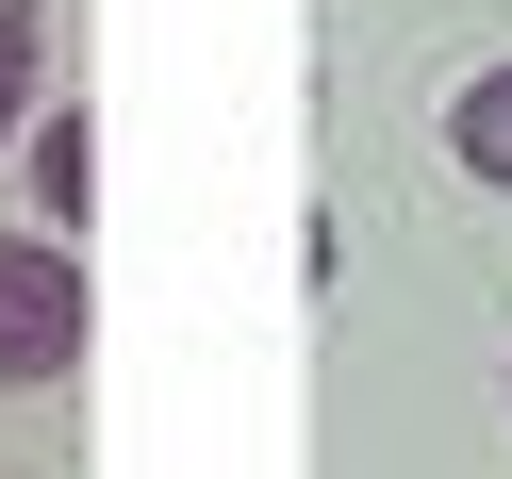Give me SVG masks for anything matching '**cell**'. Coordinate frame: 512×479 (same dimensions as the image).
<instances>
[{"label":"cell","instance_id":"obj_1","mask_svg":"<svg viewBox=\"0 0 512 479\" xmlns=\"http://www.w3.org/2000/svg\"><path fill=\"white\" fill-rule=\"evenodd\" d=\"M83 331H100V298H83V248L0 232V397L67 380V364H83Z\"/></svg>","mask_w":512,"mask_h":479},{"label":"cell","instance_id":"obj_2","mask_svg":"<svg viewBox=\"0 0 512 479\" xmlns=\"http://www.w3.org/2000/svg\"><path fill=\"white\" fill-rule=\"evenodd\" d=\"M83 199H100V133H83V116H34V215H50V248L83 232Z\"/></svg>","mask_w":512,"mask_h":479},{"label":"cell","instance_id":"obj_3","mask_svg":"<svg viewBox=\"0 0 512 479\" xmlns=\"http://www.w3.org/2000/svg\"><path fill=\"white\" fill-rule=\"evenodd\" d=\"M34 116H50V17L0 0V149H34Z\"/></svg>","mask_w":512,"mask_h":479},{"label":"cell","instance_id":"obj_4","mask_svg":"<svg viewBox=\"0 0 512 479\" xmlns=\"http://www.w3.org/2000/svg\"><path fill=\"white\" fill-rule=\"evenodd\" d=\"M446 149H463V166H479V182L512 199V67H479L463 100H446Z\"/></svg>","mask_w":512,"mask_h":479}]
</instances>
